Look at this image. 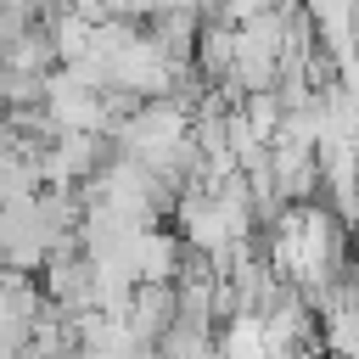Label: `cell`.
Wrapping results in <instances>:
<instances>
[{
	"label": "cell",
	"instance_id": "6da1fadb",
	"mask_svg": "<svg viewBox=\"0 0 359 359\" xmlns=\"http://www.w3.org/2000/svg\"><path fill=\"white\" fill-rule=\"evenodd\" d=\"M56 241H67V236L50 230V219H45V208H39V191L0 202V269H28V275H39Z\"/></svg>",
	"mask_w": 359,
	"mask_h": 359
},
{
	"label": "cell",
	"instance_id": "7a4b0ae2",
	"mask_svg": "<svg viewBox=\"0 0 359 359\" xmlns=\"http://www.w3.org/2000/svg\"><path fill=\"white\" fill-rule=\"evenodd\" d=\"M174 314H180V286L174 280H140L129 292V303H123V320H129V331L140 342H157L174 325Z\"/></svg>",
	"mask_w": 359,
	"mask_h": 359
}]
</instances>
